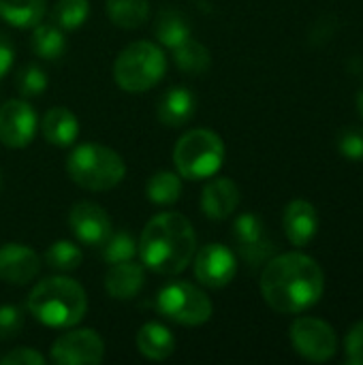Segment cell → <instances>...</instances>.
<instances>
[{"label":"cell","mask_w":363,"mask_h":365,"mask_svg":"<svg viewBox=\"0 0 363 365\" xmlns=\"http://www.w3.org/2000/svg\"><path fill=\"white\" fill-rule=\"evenodd\" d=\"M325 291L321 265L304 252L274 255L261 272V295L278 314H302L319 304Z\"/></svg>","instance_id":"6da1fadb"},{"label":"cell","mask_w":363,"mask_h":365,"mask_svg":"<svg viewBox=\"0 0 363 365\" xmlns=\"http://www.w3.org/2000/svg\"><path fill=\"white\" fill-rule=\"evenodd\" d=\"M139 259L143 267L160 276L182 274L197 252V235L190 220L180 212L156 214L141 231Z\"/></svg>","instance_id":"7a4b0ae2"},{"label":"cell","mask_w":363,"mask_h":365,"mask_svg":"<svg viewBox=\"0 0 363 365\" xmlns=\"http://www.w3.org/2000/svg\"><path fill=\"white\" fill-rule=\"evenodd\" d=\"M28 312L45 327L71 329L83 321L88 295L77 280L66 276L45 278L30 291Z\"/></svg>","instance_id":"3957f363"},{"label":"cell","mask_w":363,"mask_h":365,"mask_svg":"<svg viewBox=\"0 0 363 365\" xmlns=\"http://www.w3.org/2000/svg\"><path fill=\"white\" fill-rule=\"evenodd\" d=\"M66 173L83 190L105 192L124 180L126 165L116 150L90 141L73 148L66 158Z\"/></svg>","instance_id":"277c9868"},{"label":"cell","mask_w":363,"mask_h":365,"mask_svg":"<svg viewBox=\"0 0 363 365\" xmlns=\"http://www.w3.org/2000/svg\"><path fill=\"white\" fill-rule=\"evenodd\" d=\"M167 73V56L152 41H135L126 45L113 64L116 83L131 94L152 90Z\"/></svg>","instance_id":"5b68a950"},{"label":"cell","mask_w":363,"mask_h":365,"mask_svg":"<svg viewBox=\"0 0 363 365\" xmlns=\"http://www.w3.org/2000/svg\"><path fill=\"white\" fill-rule=\"evenodd\" d=\"M178 175L186 180H208L216 175L225 163V143L210 128H193L184 133L173 148Z\"/></svg>","instance_id":"8992f818"},{"label":"cell","mask_w":363,"mask_h":365,"mask_svg":"<svg viewBox=\"0 0 363 365\" xmlns=\"http://www.w3.org/2000/svg\"><path fill=\"white\" fill-rule=\"evenodd\" d=\"M156 310L184 327H199L212 319V302L210 297L195 284L175 280L165 284L156 295Z\"/></svg>","instance_id":"52a82bcc"},{"label":"cell","mask_w":363,"mask_h":365,"mask_svg":"<svg viewBox=\"0 0 363 365\" xmlns=\"http://www.w3.org/2000/svg\"><path fill=\"white\" fill-rule=\"evenodd\" d=\"M295 353L312 364L329 361L338 351V336L334 327L317 317H300L289 329Z\"/></svg>","instance_id":"ba28073f"},{"label":"cell","mask_w":363,"mask_h":365,"mask_svg":"<svg viewBox=\"0 0 363 365\" xmlns=\"http://www.w3.org/2000/svg\"><path fill=\"white\" fill-rule=\"evenodd\" d=\"M233 242L237 246V255L244 259L248 267H261L265 265L274 252L276 244L267 235V229L263 220L255 214H240L233 222Z\"/></svg>","instance_id":"9c48e42d"},{"label":"cell","mask_w":363,"mask_h":365,"mask_svg":"<svg viewBox=\"0 0 363 365\" xmlns=\"http://www.w3.org/2000/svg\"><path fill=\"white\" fill-rule=\"evenodd\" d=\"M49 355L58 365H98L105 357V342L94 329H71L51 344Z\"/></svg>","instance_id":"30bf717a"},{"label":"cell","mask_w":363,"mask_h":365,"mask_svg":"<svg viewBox=\"0 0 363 365\" xmlns=\"http://www.w3.org/2000/svg\"><path fill=\"white\" fill-rule=\"evenodd\" d=\"M195 278L208 289H223L233 282L237 274V259L225 244H205L193 257Z\"/></svg>","instance_id":"8fae6325"},{"label":"cell","mask_w":363,"mask_h":365,"mask_svg":"<svg viewBox=\"0 0 363 365\" xmlns=\"http://www.w3.org/2000/svg\"><path fill=\"white\" fill-rule=\"evenodd\" d=\"M36 113L30 103L11 98L0 105V141L11 150L28 148L36 135Z\"/></svg>","instance_id":"7c38bea8"},{"label":"cell","mask_w":363,"mask_h":365,"mask_svg":"<svg viewBox=\"0 0 363 365\" xmlns=\"http://www.w3.org/2000/svg\"><path fill=\"white\" fill-rule=\"evenodd\" d=\"M68 227L83 246L92 248L103 246V242L111 235L113 229L109 214L92 201H79L71 207Z\"/></svg>","instance_id":"4fadbf2b"},{"label":"cell","mask_w":363,"mask_h":365,"mask_svg":"<svg viewBox=\"0 0 363 365\" xmlns=\"http://www.w3.org/2000/svg\"><path fill=\"white\" fill-rule=\"evenodd\" d=\"M41 272L39 255L24 244L0 246V280L13 287L30 284Z\"/></svg>","instance_id":"5bb4252c"},{"label":"cell","mask_w":363,"mask_h":365,"mask_svg":"<svg viewBox=\"0 0 363 365\" xmlns=\"http://www.w3.org/2000/svg\"><path fill=\"white\" fill-rule=\"evenodd\" d=\"M282 227L287 233V240L297 246L304 248L308 246L317 231H319V212L317 207L306 201V199H293L282 214Z\"/></svg>","instance_id":"9a60e30c"},{"label":"cell","mask_w":363,"mask_h":365,"mask_svg":"<svg viewBox=\"0 0 363 365\" xmlns=\"http://www.w3.org/2000/svg\"><path fill=\"white\" fill-rule=\"evenodd\" d=\"M242 201V192L237 184L229 178H214L205 184L201 192V212L210 220L229 218Z\"/></svg>","instance_id":"2e32d148"},{"label":"cell","mask_w":363,"mask_h":365,"mask_svg":"<svg viewBox=\"0 0 363 365\" xmlns=\"http://www.w3.org/2000/svg\"><path fill=\"white\" fill-rule=\"evenodd\" d=\"M197 109V98L188 88L175 86L163 92V96L156 103V118L167 128H180L186 126Z\"/></svg>","instance_id":"e0dca14e"},{"label":"cell","mask_w":363,"mask_h":365,"mask_svg":"<svg viewBox=\"0 0 363 365\" xmlns=\"http://www.w3.org/2000/svg\"><path fill=\"white\" fill-rule=\"evenodd\" d=\"M145 284V267L133 261L109 265V272L105 274V291L111 299L128 302L135 299Z\"/></svg>","instance_id":"ac0fdd59"},{"label":"cell","mask_w":363,"mask_h":365,"mask_svg":"<svg viewBox=\"0 0 363 365\" xmlns=\"http://www.w3.org/2000/svg\"><path fill=\"white\" fill-rule=\"evenodd\" d=\"M41 133L47 143L56 148H71L79 135V122L66 107H51L41 122Z\"/></svg>","instance_id":"d6986e66"},{"label":"cell","mask_w":363,"mask_h":365,"mask_svg":"<svg viewBox=\"0 0 363 365\" xmlns=\"http://www.w3.org/2000/svg\"><path fill=\"white\" fill-rule=\"evenodd\" d=\"M137 351L150 361H165L175 351V338L160 323H145L137 331Z\"/></svg>","instance_id":"ffe728a7"},{"label":"cell","mask_w":363,"mask_h":365,"mask_svg":"<svg viewBox=\"0 0 363 365\" xmlns=\"http://www.w3.org/2000/svg\"><path fill=\"white\" fill-rule=\"evenodd\" d=\"M154 36L160 45L175 49L190 38V21L182 11L173 6H163L154 19Z\"/></svg>","instance_id":"44dd1931"},{"label":"cell","mask_w":363,"mask_h":365,"mask_svg":"<svg viewBox=\"0 0 363 365\" xmlns=\"http://www.w3.org/2000/svg\"><path fill=\"white\" fill-rule=\"evenodd\" d=\"M47 11V0H0V19L13 28H34Z\"/></svg>","instance_id":"7402d4cb"},{"label":"cell","mask_w":363,"mask_h":365,"mask_svg":"<svg viewBox=\"0 0 363 365\" xmlns=\"http://www.w3.org/2000/svg\"><path fill=\"white\" fill-rule=\"evenodd\" d=\"M107 15L113 26L135 30L150 19V0H107Z\"/></svg>","instance_id":"603a6c76"},{"label":"cell","mask_w":363,"mask_h":365,"mask_svg":"<svg viewBox=\"0 0 363 365\" xmlns=\"http://www.w3.org/2000/svg\"><path fill=\"white\" fill-rule=\"evenodd\" d=\"M30 45H32V51L41 60H58L66 51L64 30H60L53 21L51 24H41L39 21L34 26V30H32Z\"/></svg>","instance_id":"cb8c5ba5"},{"label":"cell","mask_w":363,"mask_h":365,"mask_svg":"<svg viewBox=\"0 0 363 365\" xmlns=\"http://www.w3.org/2000/svg\"><path fill=\"white\" fill-rule=\"evenodd\" d=\"M173 60L175 66L186 75H203L212 64L210 49L203 43L195 41L193 36L173 49Z\"/></svg>","instance_id":"d4e9b609"},{"label":"cell","mask_w":363,"mask_h":365,"mask_svg":"<svg viewBox=\"0 0 363 365\" xmlns=\"http://www.w3.org/2000/svg\"><path fill=\"white\" fill-rule=\"evenodd\" d=\"M145 195L154 205H173L182 195V180L173 171H158L148 180Z\"/></svg>","instance_id":"484cf974"},{"label":"cell","mask_w":363,"mask_h":365,"mask_svg":"<svg viewBox=\"0 0 363 365\" xmlns=\"http://www.w3.org/2000/svg\"><path fill=\"white\" fill-rule=\"evenodd\" d=\"M90 15V0H58L51 9V21L60 30H77Z\"/></svg>","instance_id":"4316f807"},{"label":"cell","mask_w":363,"mask_h":365,"mask_svg":"<svg viewBox=\"0 0 363 365\" xmlns=\"http://www.w3.org/2000/svg\"><path fill=\"white\" fill-rule=\"evenodd\" d=\"M101 257L107 265L133 261L137 257V242L128 231H111V235L103 242Z\"/></svg>","instance_id":"83f0119b"},{"label":"cell","mask_w":363,"mask_h":365,"mask_svg":"<svg viewBox=\"0 0 363 365\" xmlns=\"http://www.w3.org/2000/svg\"><path fill=\"white\" fill-rule=\"evenodd\" d=\"M81 261H83V252L79 250V246H75L68 240L53 242L45 252V263L58 272H73L81 265Z\"/></svg>","instance_id":"f1b7e54d"},{"label":"cell","mask_w":363,"mask_h":365,"mask_svg":"<svg viewBox=\"0 0 363 365\" xmlns=\"http://www.w3.org/2000/svg\"><path fill=\"white\" fill-rule=\"evenodd\" d=\"M15 86L19 90V94L24 98H32V96H41L47 90V75L41 66L36 64H26L17 71L15 77Z\"/></svg>","instance_id":"f546056e"},{"label":"cell","mask_w":363,"mask_h":365,"mask_svg":"<svg viewBox=\"0 0 363 365\" xmlns=\"http://www.w3.org/2000/svg\"><path fill=\"white\" fill-rule=\"evenodd\" d=\"M338 150L349 160H363V126H347L338 135Z\"/></svg>","instance_id":"4dcf8cb0"},{"label":"cell","mask_w":363,"mask_h":365,"mask_svg":"<svg viewBox=\"0 0 363 365\" xmlns=\"http://www.w3.org/2000/svg\"><path fill=\"white\" fill-rule=\"evenodd\" d=\"M24 329V312L17 306H0V342L13 340Z\"/></svg>","instance_id":"1f68e13d"},{"label":"cell","mask_w":363,"mask_h":365,"mask_svg":"<svg viewBox=\"0 0 363 365\" xmlns=\"http://www.w3.org/2000/svg\"><path fill=\"white\" fill-rule=\"evenodd\" d=\"M344 355L349 365H363V321L349 329L344 340Z\"/></svg>","instance_id":"d6a6232c"},{"label":"cell","mask_w":363,"mask_h":365,"mask_svg":"<svg viewBox=\"0 0 363 365\" xmlns=\"http://www.w3.org/2000/svg\"><path fill=\"white\" fill-rule=\"evenodd\" d=\"M2 365H45L47 359L34 351V349H28V346H21V349H13L11 353H6L2 359H0Z\"/></svg>","instance_id":"836d02e7"},{"label":"cell","mask_w":363,"mask_h":365,"mask_svg":"<svg viewBox=\"0 0 363 365\" xmlns=\"http://www.w3.org/2000/svg\"><path fill=\"white\" fill-rule=\"evenodd\" d=\"M13 62H15V47H13V41H11L4 32H0V79L11 71Z\"/></svg>","instance_id":"e575fe53"},{"label":"cell","mask_w":363,"mask_h":365,"mask_svg":"<svg viewBox=\"0 0 363 365\" xmlns=\"http://www.w3.org/2000/svg\"><path fill=\"white\" fill-rule=\"evenodd\" d=\"M357 111H359V115L363 118V86L359 88V92H357Z\"/></svg>","instance_id":"d590c367"},{"label":"cell","mask_w":363,"mask_h":365,"mask_svg":"<svg viewBox=\"0 0 363 365\" xmlns=\"http://www.w3.org/2000/svg\"><path fill=\"white\" fill-rule=\"evenodd\" d=\"M0 188H2V173H0Z\"/></svg>","instance_id":"8d00e7d4"}]
</instances>
